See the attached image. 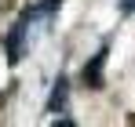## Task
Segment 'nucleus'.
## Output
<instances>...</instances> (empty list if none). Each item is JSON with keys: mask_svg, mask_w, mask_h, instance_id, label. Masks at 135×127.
I'll list each match as a JSON object with an SVG mask.
<instances>
[{"mask_svg": "<svg viewBox=\"0 0 135 127\" xmlns=\"http://www.w3.org/2000/svg\"><path fill=\"white\" fill-rule=\"evenodd\" d=\"M29 18H33V11H26L22 18L11 25L7 40H4V55H7L11 65H18V58H22V51H26V29H29Z\"/></svg>", "mask_w": 135, "mask_h": 127, "instance_id": "nucleus-1", "label": "nucleus"}, {"mask_svg": "<svg viewBox=\"0 0 135 127\" xmlns=\"http://www.w3.org/2000/svg\"><path fill=\"white\" fill-rule=\"evenodd\" d=\"M102 69H106V47L84 65V87H95V91H99V87L106 84V80H102Z\"/></svg>", "mask_w": 135, "mask_h": 127, "instance_id": "nucleus-2", "label": "nucleus"}, {"mask_svg": "<svg viewBox=\"0 0 135 127\" xmlns=\"http://www.w3.org/2000/svg\"><path fill=\"white\" fill-rule=\"evenodd\" d=\"M66 102H69V80H66V76H59L55 87H51V98H47V113H62Z\"/></svg>", "mask_w": 135, "mask_h": 127, "instance_id": "nucleus-3", "label": "nucleus"}]
</instances>
